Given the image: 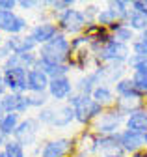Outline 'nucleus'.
<instances>
[{
    "mask_svg": "<svg viewBox=\"0 0 147 157\" xmlns=\"http://www.w3.org/2000/svg\"><path fill=\"white\" fill-rule=\"evenodd\" d=\"M67 105L75 112V122L82 127H91V124L104 112V109L91 95H82L77 92L67 99Z\"/></svg>",
    "mask_w": 147,
    "mask_h": 157,
    "instance_id": "1",
    "label": "nucleus"
},
{
    "mask_svg": "<svg viewBox=\"0 0 147 157\" xmlns=\"http://www.w3.org/2000/svg\"><path fill=\"white\" fill-rule=\"evenodd\" d=\"M89 51L95 58V66L99 64H127L128 56L132 54L131 45L110 39L106 45H99L95 41L89 43Z\"/></svg>",
    "mask_w": 147,
    "mask_h": 157,
    "instance_id": "2",
    "label": "nucleus"
},
{
    "mask_svg": "<svg viewBox=\"0 0 147 157\" xmlns=\"http://www.w3.org/2000/svg\"><path fill=\"white\" fill-rule=\"evenodd\" d=\"M38 58H39V62L50 64V66L67 64L71 58V39L60 32L48 43H45L38 49Z\"/></svg>",
    "mask_w": 147,
    "mask_h": 157,
    "instance_id": "3",
    "label": "nucleus"
},
{
    "mask_svg": "<svg viewBox=\"0 0 147 157\" xmlns=\"http://www.w3.org/2000/svg\"><path fill=\"white\" fill-rule=\"evenodd\" d=\"M35 118L39 120L41 125H47L52 129H65L75 122V112L67 103H54L38 110Z\"/></svg>",
    "mask_w": 147,
    "mask_h": 157,
    "instance_id": "4",
    "label": "nucleus"
},
{
    "mask_svg": "<svg viewBox=\"0 0 147 157\" xmlns=\"http://www.w3.org/2000/svg\"><path fill=\"white\" fill-rule=\"evenodd\" d=\"M52 21L58 25V30H60L62 34H65L67 37H69V36H71V37L80 36V34L84 32L86 25H88V19H86L84 11L78 10V8H71V10H67V11L56 15Z\"/></svg>",
    "mask_w": 147,
    "mask_h": 157,
    "instance_id": "5",
    "label": "nucleus"
},
{
    "mask_svg": "<svg viewBox=\"0 0 147 157\" xmlns=\"http://www.w3.org/2000/svg\"><path fill=\"white\" fill-rule=\"evenodd\" d=\"M97 135H117L121 129H125V116L116 109H104V112L91 124L89 127Z\"/></svg>",
    "mask_w": 147,
    "mask_h": 157,
    "instance_id": "6",
    "label": "nucleus"
},
{
    "mask_svg": "<svg viewBox=\"0 0 147 157\" xmlns=\"http://www.w3.org/2000/svg\"><path fill=\"white\" fill-rule=\"evenodd\" d=\"M41 127L43 125L39 124V120L35 116H24L21 120V124H19V127L15 129L13 139L17 142H21L24 148H30V146H34L38 142L39 135H41Z\"/></svg>",
    "mask_w": 147,
    "mask_h": 157,
    "instance_id": "7",
    "label": "nucleus"
},
{
    "mask_svg": "<svg viewBox=\"0 0 147 157\" xmlns=\"http://www.w3.org/2000/svg\"><path fill=\"white\" fill-rule=\"evenodd\" d=\"M75 136H58L39 146V157H73Z\"/></svg>",
    "mask_w": 147,
    "mask_h": 157,
    "instance_id": "8",
    "label": "nucleus"
},
{
    "mask_svg": "<svg viewBox=\"0 0 147 157\" xmlns=\"http://www.w3.org/2000/svg\"><path fill=\"white\" fill-rule=\"evenodd\" d=\"M30 23L28 19L17 11H0V34L6 36H21L28 34Z\"/></svg>",
    "mask_w": 147,
    "mask_h": 157,
    "instance_id": "9",
    "label": "nucleus"
},
{
    "mask_svg": "<svg viewBox=\"0 0 147 157\" xmlns=\"http://www.w3.org/2000/svg\"><path fill=\"white\" fill-rule=\"evenodd\" d=\"M48 97L52 103H67V99L75 94V82L71 81V77H54L48 82V90H47Z\"/></svg>",
    "mask_w": 147,
    "mask_h": 157,
    "instance_id": "10",
    "label": "nucleus"
},
{
    "mask_svg": "<svg viewBox=\"0 0 147 157\" xmlns=\"http://www.w3.org/2000/svg\"><path fill=\"white\" fill-rule=\"evenodd\" d=\"M97 140H99L97 133H93L89 127L82 129L75 136V153H73V157H97Z\"/></svg>",
    "mask_w": 147,
    "mask_h": 157,
    "instance_id": "11",
    "label": "nucleus"
},
{
    "mask_svg": "<svg viewBox=\"0 0 147 157\" xmlns=\"http://www.w3.org/2000/svg\"><path fill=\"white\" fill-rule=\"evenodd\" d=\"M4 86L11 94H28V69L8 67L4 69Z\"/></svg>",
    "mask_w": 147,
    "mask_h": 157,
    "instance_id": "12",
    "label": "nucleus"
},
{
    "mask_svg": "<svg viewBox=\"0 0 147 157\" xmlns=\"http://www.w3.org/2000/svg\"><path fill=\"white\" fill-rule=\"evenodd\" d=\"M28 34L32 36L34 41L38 43V47H41V45L48 43L52 37H56L60 34V30H58V25L54 23L52 19H41V21H38L35 25L30 26Z\"/></svg>",
    "mask_w": 147,
    "mask_h": 157,
    "instance_id": "13",
    "label": "nucleus"
},
{
    "mask_svg": "<svg viewBox=\"0 0 147 157\" xmlns=\"http://www.w3.org/2000/svg\"><path fill=\"white\" fill-rule=\"evenodd\" d=\"M0 101H2V109L6 114H19V116H26L32 109H30V101H28V94H11L8 92L6 95L0 97Z\"/></svg>",
    "mask_w": 147,
    "mask_h": 157,
    "instance_id": "14",
    "label": "nucleus"
},
{
    "mask_svg": "<svg viewBox=\"0 0 147 157\" xmlns=\"http://www.w3.org/2000/svg\"><path fill=\"white\" fill-rule=\"evenodd\" d=\"M119 146L121 151L125 155H132L140 150H145V135L134 133V131H128V129H121L119 131Z\"/></svg>",
    "mask_w": 147,
    "mask_h": 157,
    "instance_id": "15",
    "label": "nucleus"
},
{
    "mask_svg": "<svg viewBox=\"0 0 147 157\" xmlns=\"http://www.w3.org/2000/svg\"><path fill=\"white\" fill-rule=\"evenodd\" d=\"M4 45L9 49L11 54H26V52H35L39 47L32 39L30 34H21V36H8L4 39Z\"/></svg>",
    "mask_w": 147,
    "mask_h": 157,
    "instance_id": "16",
    "label": "nucleus"
},
{
    "mask_svg": "<svg viewBox=\"0 0 147 157\" xmlns=\"http://www.w3.org/2000/svg\"><path fill=\"white\" fill-rule=\"evenodd\" d=\"M99 84H104L102 82V75H101L99 67H93L91 71L78 77V81H75V92L82 94V95H91Z\"/></svg>",
    "mask_w": 147,
    "mask_h": 157,
    "instance_id": "17",
    "label": "nucleus"
},
{
    "mask_svg": "<svg viewBox=\"0 0 147 157\" xmlns=\"http://www.w3.org/2000/svg\"><path fill=\"white\" fill-rule=\"evenodd\" d=\"M114 92H116V97H119V99H142V101H145V95L136 88L131 75L117 81L114 84Z\"/></svg>",
    "mask_w": 147,
    "mask_h": 157,
    "instance_id": "18",
    "label": "nucleus"
},
{
    "mask_svg": "<svg viewBox=\"0 0 147 157\" xmlns=\"http://www.w3.org/2000/svg\"><path fill=\"white\" fill-rule=\"evenodd\" d=\"M48 82H50V77L45 71L38 67L28 71V94H47Z\"/></svg>",
    "mask_w": 147,
    "mask_h": 157,
    "instance_id": "19",
    "label": "nucleus"
},
{
    "mask_svg": "<svg viewBox=\"0 0 147 157\" xmlns=\"http://www.w3.org/2000/svg\"><path fill=\"white\" fill-rule=\"evenodd\" d=\"M112 153H123L121 146H119V133L117 135H99L97 157H106Z\"/></svg>",
    "mask_w": 147,
    "mask_h": 157,
    "instance_id": "20",
    "label": "nucleus"
},
{
    "mask_svg": "<svg viewBox=\"0 0 147 157\" xmlns=\"http://www.w3.org/2000/svg\"><path fill=\"white\" fill-rule=\"evenodd\" d=\"M125 129L140 133V135H145L147 133V107L138 109V110L128 114L125 118Z\"/></svg>",
    "mask_w": 147,
    "mask_h": 157,
    "instance_id": "21",
    "label": "nucleus"
},
{
    "mask_svg": "<svg viewBox=\"0 0 147 157\" xmlns=\"http://www.w3.org/2000/svg\"><path fill=\"white\" fill-rule=\"evenodd\" d=\"M91 97L102 107V109H112L116 107V92H114V86H110V84H99L93 94H91Z\"/></svg>",
    "mask_w": 147,
    "mask_h": 157,
    "instance_id": "22",
    "label": "nucleus"
},
{
    "mask_svg": "<svg viewBox=\"0 0 147 157\" xmlns=\"http://www.w3.org/2000/svg\"><path fill=\"white\" fill-rule=\"evenodd\" d=\"M110 34L114 36L116 41H121V43H127V45H132V41L136 39V34L131 30V26H128L127 23H116L108 28Z\"/></svg>",
    "mask_w": 147,
    "mask_h": 157,
    "instance_id": "23",
    "label": "nucleus"
},
{
    "mask_svg": "<svg viewBox=\"0 0 147 157\" xmlns=\"http://www.w3.org/2000/svg\"><path fill=\"white\" fill-rule=\"evenodd\" d=\"M21 120H23V116L15 114V112L4 114L2 118H0V133L6 135V136H9V139H13V133H15L17 127H19Z\"/></svg>",
    "mask_w": 147,
    "mask_h": 157,
    "instance_id": "24",
    "label": "nucleus"
},
{
    "mask_svg": "<svg viewBox=\"0 0 147 157\" xmlns=\"http://www.w3.org/2000/svg\"><path fill=\"white\" fill-rule=\"evenodd\" d=\"M95 23L101 25V26H104V28H110V26L116 25V23H125V21H121V17H119L112 8L104 6V8H101L99 15H97V19H95Z\"/></svg>",
    "mask_w": 147,
    "mask_h": 157,
    "instance_id": "25",
    "label": "nucleus"
},
{
    "mask_svg": "<svg viewBox=\"0 0 147 157\" xmlns=\"http://www.w3.org/2000/svg\"><path fill=\"white\" fill-rule=\"evenodd\" d=\"M127 25L131 26V30H132L134 34H136V32L142 34V32L147 28V15L131 10V13H128V17H127Z\"/></svg>",
    "mask_w": 147,
    "mask_h": 157,
    "instance_id": "26",
    "label": "nucleus"
},
{
    "mask_svg": "<svg viewBox=\"0 0 147 157\" xmlns=\"http://www.w3.org/2000/svg\"><path fill=\"white\" fill-rule=\"evenodd\" d=\"M75 0H50V8H48V15L50 19H54L56 15L71 10V8H75Z\"/></svg>",
    "mask_w": 147,
    "mask_h": 157,
    "instance_id": "27",
    "label": "nucleus"
},
{
    "mask_svg": "<svg viewBox=\"0 0 147 157\" xmlns=\"http://www.w3.org/2000/svg\"><path fill=\"white\" fill-rule=\"evenodd\" d=\"M106 6L112 8L121 17V21L127 23V17H128V13H131V2H127V0H110Z\"/></svg>",
    "mask_w": 147,
    "mask_h": 157,
    "instance_id": "28",
    "label": "nucleus"
},
{
    "mask_svg": "<svg viewBox=\"0 0 147 157\" xmlns=\"http://www.w3.org/2000/svg\"><path fill=\"white\" fill-rule=\"evenodd\" d=\"M4 151L8 153V157H28L26 148H24L21 142H17L15 139H9V142L6 144Z\"/></svg>",
    "mask_w": 147,
    "mask_h": 157,
    "instance_id": "29",
    "label": "nucleus"
},
{
    "mask_svg": "<svg viewBox=\"0 0 147 157\" xmlns=\"http://www.w3.org/2000/svg\"><path fill=\"white\" fill-rule=\"evenodd\" d=\"M28 101H30V109L41 110L47 105H50V97L48 94H28Z\"/></svg>",
    "mask_w": 147,
    "mask_h": 157,
    "instance_id": "30",
    "label": "nucleus"
},
{
    "mask_svg": "<svg viewBox=\"0 0 147 157\" xmlns=\"http://www.w3.org/2000/svg\"><path fill=\"white\" fill-rule=\"evenodd\" d=\"M89 37L80 34V36H75V37H71V52H75V51H80V49H88L89 47Z\"/></svg>",
    "mask_w": 147,
    "mask_h": 157,
    "instance_id": "31",
    "label": "nucleus"
},
{
    "mask_svg": "<svg viewBox=\"0 0 147 157\" xmlns=\"http://www.w3.org/2000/svg\"><path fill=\"white\" fill-rule=\"evenodd\" d=\"M131 77H132L136 88L143 95H147V71H143V73H131Z\"/></svg>",
    "mask_w": 147,
    "mask_h": 157,
    "instance_id": "32",
    "label": "nucleus"
},
{
    "mask_svg": "<svg viewBox=\"0 0 147 157\" xmlns=\"http://www.w3.org/2000/svg\"><path fill=\"white\" fill-rule=\"evenodd\" d=\"M82 11H84V15L88 19V23H95V19H97V15L101 11V6L99 4H93V2H88Z\"/></svg>",
    "mask_w": 147,
    "mask_h": 157,
    "instance_id": "33",
    "label": "nucleus"
},
{
    "mask_svg": "<svg viewBox=\"0 0 147 157\" xmlns=\"http://www.w3.org/2000/svg\"><path fill=\"white\" fill-rule=\"evenodd\" d=\"M131 51H132V54H136V56L147 58V41H142L140 37H136L134 41H132V45H131Z\"/></svg>",
    "mask_w": 147,
    "mask_h": 157,
    "instance_id": "34",
    "label": "nucleus"
},
{
    "mask_svg": "<svg viewBox=\"0 0 147 157\" xmlns=\"http://www.w3.org/2000/svg\"><path fill=\"white\" fill-rule=\"evenodd\" d=\"M39 6L38 0H17V8L23 10V11H32Z\"/></svg>",
    "mask_w": 147,
    "mask_h": 157,
    "instance_id": "35",
    "label": "nucleus"
},
{
    "mask_svg": "<svg viewBox=\"0 0 147 157\" xmlns=\"http://www.w3.org/2000/svg\"><path fill=\"white\" fill-rule=\"evenodd\" d=\"M131 10L147 15V0H132V2H131Z\"/></svg>",
    "mask_w": 147,
    "mask_h": 157,
    "instance_id": "36",
    "label": "nucleus"
},
{
    "mask_svg": "<svg viewBox=\"0 0 147 157\" xmlns=\"http://www.w3.org/2000/svg\"><path fill=\"white\" fill-rule=\"evenodd\" d=\"M17 0H0V11H15Z\"/></svg>",
    "mask_w": 147,
    "mask_h": 157,
    "instance_id": "37",
    "label": "nucleus"
},
{
    "mask_svg": "<svg viewBox=\"0 0 147 157\" xmlns=\"http://www.w3.org/2000/svg\"><path fill=\"white\" fill-rule=\"evenodd\" d=\"M9 56H11V52H9V49H8V47H6V45L2 43V45H0V66H2V64H4V62L8 60V58H9Z\"/></svg>",
    "mask_w": 147,
    "mask_h": 157,
    "instance_id": "38",
    "label": "nucleus"
},
{
    "mask_svg": "<svg viewBox=\"0 0 147 157\" xmlns=\"http://www.w3.org/2000/svg\"><path fill=\"white\" fill-rule=\"evenodd\" d=\"M6 94H8V90L4 86V71H2V66H0V97L6 95Z\"/></svg>",
    "mask_w": 147,
    "mask_h": 157,
    "instance_id": "39",
    "label": "nucleus"
},
{
    "mask_svg": "<svg viewBox=\"0 0 147 157\" xmlns=\"http://www.w3.org/2000/svg\"><path fill=\"white\" fill-rule=\"evenodd\" d=\"M8 142H9V136H6V135H2V133H0V150H4Z\"/></svg>",
    "mask_w": 147,
    "mask_h": 157,
    "instance_id": "40",
    "label": "nucleus"
},
{
    "mask_svg": "<svg viewBox=\"0 0 147 157\" xmlns=\"http://www.w3.org/2000/svg\"><path fill=\"white\" fill-rule=\"evenodd\" d=\"M128 157H147V148L145 150H140V151H136L132 155H128Z\"/></svg>",
    "mask_w": 147,
    "mask_h": 157,
    "instance_id": "41",
    "label": "nucleus"
},
{
    "mask_svg": "<svg viewBox=\"0 0 147 157\" xmlns=\"http://www.w3.org/2000/svg\"><path fill=\"white\" fill-rule=\"evenodd\" d=\"M140 39H142V41H147V28H145V30L140 34Z\"/></svg>",
    "mask_w": 147,
    "mask_h": 157,
    "instance_id": "42",
    "label": "nucleus"
},
{
    "mask_svg": "<svg viewBox=\"0 0 147 157\" xmlns=\"http://www.w3.org/2000/svg\"><path fill=\"white\" fill-rule=\"evenodd\" d=\"M106 157H128V155H125V153H112V155H106Z\"/></svg>",
    "mask_w": 147,
    "mask_h": 157,
    "instance_id": "43",
    "label": "nucleus"
},
{
    "mask_svg": "<svg viewBox=\"0 0 147 157\" xmlns=\"http://www.w3.org/2000/svg\"><path fill=\"white\" fill-rule=\"evenodd\" d=\"M4 114H6V112H4V109H2V101H0V118H2Z\"/></svg>",
    "mask_w": 147,
    "mask_h": 157,
    "instance_id": "44",
    "label": "nucleus"
},
{
    "mask_svg": "<svg viewBox=\"0 0 147 157\" xmlns=\"http://www.w3.org/2000/svg\"><path fill=\"white\" fill-rule=\"evenodd\" d=\"M0 157H8V153H6L4 150H0Z\"/></svg>",
    "mask_w": 147,
    "mask_h": 157,
    "instance_id": "45",
    "label": "nucleus"
},
{
    "mask_svg": "<svg viewBox=\"0 0 147 157\" xmlns=\"http://www.w3.org/2000/svg\"><path fill=\"white\" fill-rule=\"evenodd\" d=\"M4 39H6V37H4L2 34H0V45H2V43H4Z\"/></svg>",
    "mask_w": 147,
    "mask_h": 157,
    "instance_id": "46",
    "label": "nucleus"
},
{
    "mask_svg": "<svg viewBox=\"0 0 147 157\" xmlns=\"http://www.w3.org/2000/svg\"><path fill=\"white\" fill-rule=\"evenodd\" d=\"M145 146H147V133H145Z\"/></svg>",
    "mask_w": 147,
    "mask_h": 157,
    "instance_id": "47",
    "label": "nucleus"
}]
</instances>
